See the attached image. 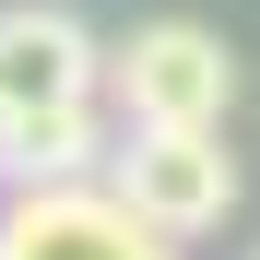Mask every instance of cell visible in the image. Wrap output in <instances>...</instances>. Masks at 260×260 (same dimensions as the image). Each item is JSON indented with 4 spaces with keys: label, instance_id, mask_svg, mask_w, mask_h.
<instances>
[{
    "label": "cell",
    "instance_id": "1",
    "mask_svg": "<svg viewBox=\"0 0 260 260\" xmlns=\"http://www.w3.org/2000/svg\"><path fill=\"white\" fill-rule=\"evenodd\" d=\"M95 95L130 118V130H225L237 107V59L213 24H130V48H107V83Z\"/></svg>",
    "mask_w": 260,
    "mask_h": 260
},
{
    "label": "cell",
    "instance_id": "2",
    "mask_svg": "<svg viewBox=\"0 0 260 260\" xmlns=\"http://www.w3.org/2000/svg\"><path fill=\"white\" fill-rule=\"evenodd\" d=\"M107 189L189 248V237H213L237 213V154H225V130H130L107 154Z\"/></svg>",
    "mask_w": 260,
    "mask_h": 260
},
{
    "label": "cell",
    "instance_id": "3",
    "mask_svg": "<svg viewBox=\"0 0 260 260\" xmlns=\"http://www.w3.org/2000/svg\"><path fill=\"white\" fill-rule=\"evenodd\" d=\"M0 260H178V237L142 225L107 178H36L0 213Z\"/></svg>",
    "mask_w": 260,
    "mask_h": 260
},
{
    "label": "cell",
    "instance_id": "4",
    "mask_svg": "<svg viewBox=\"0 0 260 260\" xmlns=\"http://www.w3.org/2000/svg\"><path fill=\"white\" fill-rule=\"evenodd\" d=\"M107 83V48L83 36L48 0H12L0 12V118H36V107H83Z\"/></svg>",
    "mask_w": 260,
    "mask_h": 260
},
{
    "label": "cell",
    "instance_id": "5",
    "mask_svg": "<svg viewBox=\"0 0 260 260\" xmlns=\"http://www.w3.org/2000/svg\"><path fill=\"white\" fill-rule=\"evenodd\" d=\"M95 166H107V95L0 118V178H12V189H36V178H95Z\"/></svg>",
    "mask_w": 260,
    "mask_h": 260
},
{
    "label": "cell",
    "instance_id": "6",
    "mask_svg": "<svg viewBox=\"0 0 260 260\" xmlns=\"http://www.w3.org/2000/svg\"><path fill=\"white\" fill-rule=\"evenodd\" d=\"M248 260H260V248H248Z\"/></svg>",
    "mask_w": 260,
    "mask_h": 260
}]
</instances>
